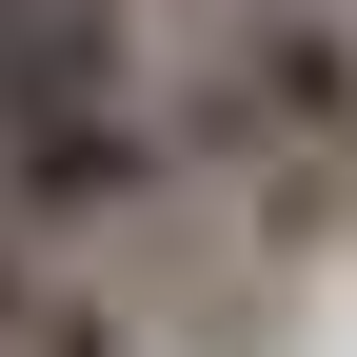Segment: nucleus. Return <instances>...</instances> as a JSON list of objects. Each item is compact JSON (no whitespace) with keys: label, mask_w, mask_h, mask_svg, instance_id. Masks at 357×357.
<instances>
[{"label":"nucleus","mask_w":357,"mask_h":357,"mask_svg":"<svg viewBox=\"0 0 357 357\" xmlns=\"http://www.w3.org/2000/svg\"><path fill=\"white\" fill-rule=\"evenodd\" d=\"M119 79H139L119 0H0V100H119Z\"/></svg>","instance_id":"obj_2"},{"label":"nucleus","mask_w":357,"mask_h":357,"mask_svg":"<svg viewBox=\"0 0 357 357\" xmlns=\"http://www.w3.org/2000/svg\"><path fill=\"white\" fill-rule=\"evenodd\" d=\"M159 119H139V79L119 100H0V218L20 238H100V218H139L159 199Z\"/></svg>","instance_id":"obj_1"},{"label":"nucleus","mask_w":357,"mask_h":357,"mask_svg":"<svg viewBox=\"0 0 357 357\" xmlns=\"http://www.w3.org/2000/svg\"><path fill=\"white\" fill-rule=\"evenodd\" d=\"M258 258H337L357 238V139H258Z\"/></svg>","instance_id":"obj_4"},{"label":"nucleus","mask_w":357,"mask_h":357,"mask_svg":"<svg viewBox=\"0 0 357 357\" xmlns=\"http://www.w3.org/2000/svg\"><path fill=\"white\" fill-rule=\"evenodd\" d=\"M40 298H60V278H40V238H20V218H0V337H20Z\"/></svg>","instance_id":"obj_5"},{"label":"nucleus","mask_w":357,"mask_h":357,"mask_svg":"<svg viewBox=\"0 0 357 357\" xmlns=\"http://www.w3.org/2000/svg\"><path fill=\"white\" fill-rule=\"evenodd\" d=\"M238 79H258V119H278V139H357V20H258Z\"/></svg>","instance_id":"obj_3"}]
</instances>
